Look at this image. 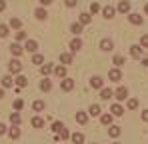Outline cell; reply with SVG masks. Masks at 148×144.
<instances>
[{"instance_id":"1","label":"cell","mask_w":148,"mask_h":144,"mask_svg":"<svg viewBox=\"0 0 148 144\" xmlns=\"http://www.w3.org/2000/svg\"><path fill=\"white\" fill-rule=\"evenodd\" d=\"M8 72H10V74H20V72H22V62L16 60V58L10 60V62H8Z\"/></svg>"},{"instance_id":"2","label":"cell","mask_w":148,"mask_h":144,"mask_svg":"<svg viewBox=\"0 0 148 144\" xmlns=\"http://www.w3.org/2000/svg\"><path fill=\"white\" fill-rule=\"evenodd\" d=\"M114 98H116V100H120V102H122V100H126V98H128V88H126V86H120V88H116V92H114Z\"/></svg>"},{"instance_id":"3","label":"cell","mask_w":148,"mask_h":144,"mask_svg":"<svg viewBox=\"0 0 148 144\" xmlns=\"http://www.w3.org/2000/svg\"><path fill=\"white\" fill-rule=\"evenodd\" d=\"M60 88L64 90V92H70L74 88V80L72 78H64V80H60Z\"/></svg>"},{"instance_id":"4","label":"cell","mask_w":148,"mask_h":144,"mask_svg":"<svg viewBox=\"0 0 148 144\" xmlns=\"http://www.w3.org/2000/svg\"><path fill=\"white\" fill-rule=\"evenodd\" d=\"M108 78H110V82H120V78H122V72L118 70V68H112V70L108 72Z\"/></svg>"},{"instance_id":"5","label":"cell","mask_w":148,"mask_h":144,"mask_svg":"<svg viewBox=\"0 0 148 144\" xmlns=\"http://www.w3.org/2000/svg\"><path fill=\"white\" fill-rule=\"evenodd\" d=\"M130 56H132V58H142V46H140V44L130 46Z\"/></svg>"},{"instance_id":"6","label":"cell","mask_w":148,"mask_h":144,"mask_svg":"<svg viewBox=\"0 0 148 144\" xmlns=\"http://www.w3.org/2000/svg\"><path fill=\"white\" fill-rule=\"evenodd\" d=\"M90 86H92V88H100V90H102V88H104V80H102L100 76H92V78H90Z\"/></svg>"},{"instance_id":"7","label":"cell","mask_w":148,"mask_h":144,"mask_svg":"<svg viewBox=\"0 0 148 144\" xmlns=\"http://www.w3.org/2000/svg\"><path fill=\"white\" fill-rule=\"evenodd\" d=\"M114 48V42L110 40V38H104L102 42H100V50H104V52H110Z\"/></svg>"},{"instance_id":"8","label":"cell","mask_w":148,"mask_h":144,"mask_svg":"<svg viewBox=\"0 0 148 144\" xmlns=\"http://www.w3.org/2000/svg\"><path fill=\"white\" fill-rule=\"evenodd\" d=\"M10 52H12V56H20L24 52V46H20L18 42H14V44H10Z\"/></svg>"},{"instance_id":"9","label":"cell","mask_w":148,"mask_h":144,"mask_svg":"<svg viewBox=\"0 0 148 144\" xmlns=\"http://www.w3.org/2000/svg\"><path fill=\"white\" fill-rule=\"evenodd\" d=\"M24 50L26 52H36V50H38V42H36V40H26Z\"/></svg>"},{"instance_id":"10","label":"cell","mask_w":148,"mask_h":144,"mask_svg":"<svg viewBox=\"0 0 148 144\" xmlns=\"http://www.w3.org/2000/svg\"><path fill=\"white\" fill-rule=\"evenodd\" d=\"M110 114H112V116H122L124 108L120 106V104H112V106H110Z\"/></svg>"},{"instance_id":"11","label":"cell","mask_w":148,"mask_h":144,"mask_svg":"<svg viewBox=\"0 0 148 144\" xmlns=\"http://www.w3.org/2000/svg\"><path fill=\"white\" fill-rule=\"evenodd\" d=\"M70 140H72V144H84V134L82 132H72Z\"/></svg>"},{"instance_id":"12","label":"cell","mask_w":148,"mask_h":144,"mask_svg":"<svg viewBox=\"0 0 148 144\" xmlns=\"http://www.w3.org/2000/svg\"><path fill=\"white\" fill-rule=\"evenodd\" d=\"M78 22L82 24V26H84V24H90V22H92V16H90V12H82V14L78 16Z\"/></svg>"},{"instance_id":"13","label":"cell","mask_w":148,"mask_h":144,"mask_svg":"<svg viewBox=\"0 0 148 144\" xmlns=\"http://www.w3.org/2000/svg\"><path fill=\"white\" fill-rule=\"evenodd\" d=\"M128 20H130L132 24H136V26H138V24H142V22H144V18H142L140 14H136V12H132V14H128Z\"/></svg>"},{"instance_id":"14","label":"cell","mask_w":148,"mask_h":144,"mask_svg":"<svg viewBox=\"0 0 148 144\" xmlns=\"http://www.w3.org/2000/svg\"><path fill=\"white\" fill-rule=\"evenodd\" d=\"M34 16H36L38 20H46V16H48V12H46V8H44V6H40V8H36V12H34Z\"/></svg>"},{"instance_id":"15","label":"cell","mask_w":148,"mask_h":144,"mask_svg":"<svg viewBox=\"0 0 148 144\" xmlns=\"http://www.w3.org/2000/svg\"><path fill=\"white\" fill-rule=\"evenodd\" d=\"M88 114H90V116H102V108H100L98 104H92V106L88 108Z\"/></svg>"},{"instance_id":"16","label":"cell","mask_w":148,"mask_h":144,"mask_svg":"<svg viewBox=\"0 0 148 144\" xmlns=\"http://www.w3.org/2000/svg\"><path fill=\"white\" fill-rule=\"evenodd\" d=\"M80 48H82V40H80V38H74L72 42H70V50H72V54H74V52H78Z\"/></svg>"},{"instance_id":"17","label":"cell","mask_w":148,"mask_h":144,"mask_svg":"<svg viewBox=\"0 0 148 144\" xmlns=\"http://www.w3.org/2000/svg\"><path fill=\"white\" fill-rule=\"evenodd\" d=\"M54 74L58 76V78H66V66H54Z\"/></svg>"},{"instance_id":"18","label":"cell","mask_w":148,"mask_h":144,"mask_svg":"<svg viewBox=\"0 0 148 144\" xmlns=\"http://www.w3.org/2000/svg\"><path fill=\"white\" fill-rule=\"evenodd\" d=\"M114 12H116V10H114L112 6H104V8H102V16H104V18H112Z\"/></svg>"},{"instance_id":"19","label":"cell","mask_w":148,"mask_h":144,"mask_svg":"<svg viewBox=\"0 0 148 144\" xmlns=\"http://www.w3.org/2000/svg\"><path fill=\"white\" fill-rule=\"evenodd\" d=\"M60 62L62 64H70L72 62V52H62L60 54Z\"/></svg>"},{"instance_id":"20","label":"cell","mask_w":148,"mask_h":144,"mask_svg":"<svg viewBox=\"0 0 148 144\" xmlns=\"http://www.w3.org/2000/svg\"><path fill=\"white\" fill-rule=\"evenodd\" d=\"M12 84H14V80H12V76H10V74L2 76V88H10Z\"/></svg>"},{"instance_id":"21","label":"cell","mask_w":148,"mask_h":144,"mask_svg":"<svg viewBox=\"0 0 148 144\" xmlns=\"http://www.w3.org/2000/svg\"><path fill=\"white\" fill-rule=\"evenodd\" d=\"M56 136H58V140H68V138H70L72 134H70V132H68V128L64 126V128H62V130H60V132H58Z\"/></svg>"},{"instance_id":"22","label":"cell","mask_w":148,"mask_h":144,"mask_svg":"<svg viewBox=\"0 0 148 144\" xmlns=\"http://www.w3.org/2000/svg\"><path fill=\"white\" fill-rule=\"evenodd\" d=\"M128 10H130V2H128V0H120V4H118V12L126 14Z\"/></svg>"},{"instance_id":"23","label":"cell","mask_w":148,"mask_h":144,"mask_svg":"<svg viewBox=\"0 0 148 144\" xmlns=\"http://www.w3.org/2000/svg\"><path fill=\"white\" fill-rule=\"evenodd\" d=\"M112 96H114V92H112L110 88H102V90H100V98H102V100H110Z\"/></svg>"},{"instance_id":"24","label":"cell","mask_w":148,"mask_h":144,"mask_svg":"<svg viewBox=\"0 0 148 144\" xmlns=\"http://www.w3.org/2000/svg\"><path fill=\"white\" fill-rule=\"evenodd\" d=\"M40 72L48 78V74H52V72H54V66H52V64H42V66H40Z\"/></svg>"},{"instance_id":"25","label":"cell","mask_w":148,"mask_h":144,"mask_svg":"<svg viewBox=\"0 0 148 144\" xmlns=\"http://www.w3.org/2000/svg\"><path fill=\"white\" fill-rule=\"evenodd\" d=\"M74 118H76V122H78V124H86V120H88V116H86V112H80V110H78Z\"/></svg>"},{"instance_id":"26","label":"cell","mask_w":148,"mask_h":144,"mask_svg":"<svg viewBox=\"0 0 148 144\" xmlns=\"http://www.w3.org/2000/svg\"><path fill=\"white\" fill-rule=\"evenodd\" d=\"M32 108H34L36 112H42V110L46 108V102H44V100H36V102L32 104Z\"/></svg>"},{"instance_id":"27","label":"cell","mask_w":148,"mask_h":144,"mask_svg":"<svg viewBox=\"0 0 148 144\" xmlns=\"http://www.w3.org/2000/svg\"><path fill=\"white\" fill-rule=\"evenodd\" d=\"M120 132H122V130H120V126H110V128H108V134H110L112 138H118V136H120Z\"/></svg>"},{"instance_id":"28","label":"cell","mask_w":148,"mask_h":144,"mask_svg":"<svg viewBox=\"0 0 148 144\" xmlns=\"http://www.w3.org/2000/svg\"><path fill=\"white\" fill-rule=\"evenodd\" d=\"M8 134H10L12 140H16V138H20V128H18V126H12V128L8 130Z\"/></svg>"},{"instance_id":"29","label":"cell","mask_w":148,"mask_h":144,"mask_svg":"<svg viewBox=\"0 0 148 144\" xmlns=\"http://www.w3.org/2000/svg\"><path fill=\"white\" fill-rule=\"evenodd\" d=\"M14 82H16V84H18V88H24L26 84H28V78H26V76H22V74H20V76H16V80H14Z\"/></svg>"},{"instance_id":"30","label":"cell","mask_w":148,"mask_h":144,"mask_svg":"<svg viewBox=\"0 0 148 144\" xmlns=\"http://www.w3.org/2000/svg\"><path fill=\"white\" fill-rule=\"evenodd\" d=\"M50 88H52V82H50L48 78H44V80L40 82V90H42V92H48Z\"/></svg>"},{"instance_id":"31","label":"cell","mask_w":148,"mask_h":144,"mask_svg":"<svg viewBox=\"0 0 148 144\" xmlns=\"http://www.w3.org/2000/svg\"><path fill=\"white\" fill-rule=\"evenodd\" d=\"M112 118H114L112 114H102V116H100V122H102L104 126H110V124H112Z\"/></svg>"},{"instance_id":"32","label":"cell","mask_w":148,"mask_h":144,"mask_svg":"<svg viewBox=\"0 0 148 144\" xmlns=\"http://www.w3.org/2000/svg\"><path fill=\"white\" fill-rule=\"evenodd\" d=\"M70 32H72V34H76V36H78V34H80V32H82V24H80V22H74L72 26H70Z\"/></svg>"},{"instance_id":"33","label":"cell","mask_w":148,"mask_h":144,"mask_svg":"<svg viewBox=\"0 0 148 144\" xmlns=\"http://www.w3.org/2000/svg\"><path fill=\"white\" fill-rule=\"evenodd\" d=\"M10 122H12V126H18L20 124V114L18 112H12L10 114Z\"/></svg>"},{"instance_id":"34","label":"cell","mask_w":148,"mask_h":144,"mask_svg":"<svg viewBox=\"0 0 148 144\" xmlns=\"http://www.w3.org/2000/svg\"><path fill=\"white\" fill-rule=\"evenodd\" d=\"M32 126H34V128H42V126H44V120L40 118V116H34V118H32Z\"/></svg>"},{"instance_id":"35","label":"cell","mask_w":148,"mask_h":144,"mask_svg":"<svg viewBox=\"0 0 148 144\" xmlns=\"http://www.w3.org/2000/svg\"><path fill=\"white\" fill-rule=\"evenodd\" d=\"M42 62H44V56L42 54H34L32 56V64H40L42 66Z\"/></svg>"},{"instance_id":"36","label":"cell","mask_w":148,"mask_h":144,"mask_svg":"<svg viewBox=\"0 0 148 144\" xmlns=\"http://www.w3.org/2000/svg\"><path fill=\"white\" fill-rule=\"evenodd\" d=\"M138 108V100L136 98H128V110H136Z\"/></svg>"},{"instance_id":"37","label":"cell","mask_w":148,"mask_h":144,"mask_svg":"<svg viewBox=\"0 0 148 144\" xmlns=\"http://www.w3.org/2000/svg\"><path fill=\"white\" fill-rule=\"evenodd\" d=\"M10 26H12V28H20V26H22L20 18H14V16H12V18H10Z\"/></svg>"},{"instance_id":"38","label":"cell","mask_w":148,"mask_h":144,"mask_svg":"<svg viewBox=\"0 0 148 144\" xmlns=\"http://www.w3.org/2000/svg\"><path fill=\"white\" fill-rule=\"evenodd\" d=\"M6 36H8V26L0 24V38H6Z\"/></svg>"},{"instance_id":"39","label":"cell","mask_w":148,"mask_h":144,"mask_svg":"<svg viewBox=\"0 0 148 144\" xmlns=\"http://www.w3.org/2000/svg\"><path fill=\"white\" fill-rule=\"evenodd\" d=\"M96 12H100V4L98 2H92L90 4V14H96Z\"/></svg>"},{"instance_id":"40","label":"cell","mask_w":148,"mask_h":144,"mask_svg":"<svg viewBox=\"0 0 148 144\" xmlns=\"http://www.w3.org/2000/svg\"><path fill=\"white\" fill-rule=\"evenodd\" d=\"M62 128H64V124H62V122H54V124H52V130H54L56 134H58V132H60Z\"/></svg>"},{"instance_id":"41","label":"cell","mask_w":148,"mask_h":144,"mask_svg":"<svg viewBox=\"0 0 148 144\" xmlns=\"http://www.w3.org/2000/svg\"><path fill=\"white\" fill-rule=\"evenodd\" d=\"M140 46L148 48V34H142V36H140Z\"/></svg>"},{"instance_id":"42","label":"cell","mask_w":148,"mask_h":144,"mask_svg":"<svg viewBox=\"0 0 148 144\" xmlns=\"http://www.w3.org/2000/svg\"><path fill=\"white\" fill-rule=\"evenodd\" d=\"M12 106H14V110H22V106H24V102H22V100L18 98V100H14V104H12Z\"/></svg>"},{"instance_id":"43","label":"cell","mask_w":148,"mask_h":144,"mask_svg":"<svg viewBox=\"0 0 148 144\" xmlns=\"http://www.w3.org/2000/svg\"><path fill=\"white\" fill-rule=\"evenodd\" d=\"M114 64H116V66H122V64H124V56H120V54L114 56Z\"/></svg>"},{"instance_id":"44","label":"cell","mask_w":148,"mask_h":144,"mask_svg":"<svg viewBox=\"0 0 148 144\" xmlns=\"http://www.w3.org/2000/svg\"><path fill=\"white\" fill-rule=\"evenodd\" d=\"M24 38H26V32H22V30L16 32V40H24Z\"/></svg>"},{"instance_id":"45","label":"cell","mask_w":148,"mask_h":144,"mask_svg":"<svg viewBox=\"0 0 148 144\" xmlns=\"http://www.w3.org/2000/svg\"><path fill=\"white\" fill-rule=\"evenodd\" d=\"M64 2H66V6H68V8H72V6L78 4V0H64Z\"/></svg>"},{"instance_id":"46","label":"cell","mask_w":148,"mask_h":144,"mask_svg":"<svg viewBox=\"0 0 148 144\" xmlns=\"http://www.w3.org/2000/svg\"><path fill=\"white\" fill-rule=\"evenodd\" d=\"M38 2H40L42 6H50V4H52V0H38Z\"/></svg>"},{"instance_id":"47","label":"cell","mask_w":148,"mask_h":144,"mask_svg":"<svg viewBox=\"0 0 148 144\" xmlns=\"http://www.w3.org/2000/svg\"><path fill=\"white\" fill-rule=\"evenodd\" d=\"M142 120L148 122V110H142Z\"/></svg>"},{"instance_id":"48","label":"cell","mask_w":148,"mask_h":144,"mask_svg":"<svg viewBox=\"0 0 148 144\" xmlns=\"http://www.w3.org/2000/svg\"><path fill=\"white\" fill-rule=\"evenodd\" d=\"M2 10H6V2H4V0H0V12H2Z\"/></svg>"},{"instance_id":"49","label":"cell","mask_w":148,"mask_h":144,"mask_svg":"<svg viewBox=\"0 0 148 144\" xmlns=\"http://www.w3.org/2000/svg\"><path fill=\"white\" fill-rule=\"evenodd\" d=\"M4 132H6V126H4V124H2V122H0V136H2V134H4Z\"/></svg>"},{"instance_id":"50","label":"cell","mask_w":148,"mask_h":144,"mask_svg":"<svg viewBox=\"0 0 148 144\" xmlns=\"http://www.w3.org/2000/svg\"><path fill=\"white\" fill-rule=\"evenodd\" d=\"M142 66H148V56L144 58V60H142Z\"/></svg>"},{"instance_id":"51","label":"cell","mask_w":148,"mask_h":144,"mask_svg":"<svg viewBox=\"0 0 148 144\" xmlns=\"http://www.w3.org/2000/svg\"><path fill=\"white\" fill-rule=\"evenodd\" d=\"M4 98V88H0V100Z\"/></svg>"},{"instance_id":"52","label":"cell","mask_w":148,"mask_h":144,"mask_svg":"<svg viewBox=\"0 0 148 144\" xmlns=\"http://www.w3.org/2000/svg\"><path fill=\"white\" fill-rule=\"evenodd\" d=\"M144 12H146V14H148V2H146V6H144Z\"/></svg>"},{"instance_id":"53","label":"cell","mask_w":148,"mask_h":144,"mask_svg":"<svg viewBox=\"0 0 148 144\" xmlns=\"http://www.w3.org/2000/svg\"><path fill=\"white\" fill-rule=\"evenodd\" d=\"M114 144H120V142H114Z\"/></svg>"},{"instance_id":"54","label":"cell","mask_w":148,"mask_h":144,"mask_svg":"<svg viewBox=\"0 0 148 144\" xmlns=\"http://www.w3.org/2000/svg\"><path fill=\"white\" fill-rule=\"evenodd\" d=\"M92 144H96V142H92Z\"/></svg>"}]
</instances>
